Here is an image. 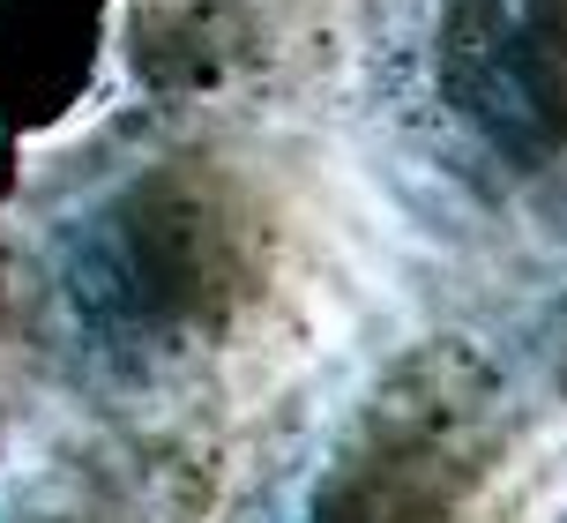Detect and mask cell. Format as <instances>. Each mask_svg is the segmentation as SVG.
<instances>
[{
    "instance_id": "obj_1",
    "label": "cell",
    "mask_w": 567,
    "mask_h": 523,
    "mask_svg": "<svg viewBox=\"0 0 567 523\" xmlns=\"http://www.w3.org/2000/svg\"><path fill=\"white\" fill-rule=\"evenodd\" d=\"M471 105L523 150H567V0H463Z\"/></svg>"
}]
</instances>
